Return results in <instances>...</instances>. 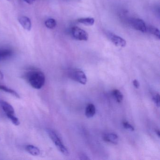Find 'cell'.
I'll use <instances>...</instances> for the list:
<instances>
[{
	"label": "cell",
	"instance_id": "1",
	"mask_svg": "<svg viewBox=\"0 0 160 160\" xmlns=\"http://www.w3.org/2000/svg\"><path fill=\"white\" fill-rule=\"evenodd\" d=\"M25 78L31 87L36 89L42 88L45 83V76L42 71L31 70L25 75Z\"/></svg>",
	"mask_w": 160,
	"mask_h": 160
},
{
	"label": "cell",
	"instance_id": "8",
	"mask_svg": "<svg viewBox=\"0 0 160 160\" xmlns=\"http://www.w3.org/2000/svg\"><path fill=\"white\" fill-rule=\"evenodd\" d=\"M103 139L105 142L111 143V144H118V137L116 134L114 133H106L103 135Z\"/></svg>",
	"mask_w": 160,
	"mask_h": 160
},
{
	"label": "cell",
	"instance_id": "4",
	"mask_svg": "<svg viewBox=\"0 0 160 160\" xmlns=\"http://www.w3.org/2000/svg\"><path fill=\"white\" fill-rule=\"evenodd\" d=\"M73 37L80 41H87L88 39V34L84 30L77 27H74L72 29Z\"/></svg>",
	"mask_w": 160,
	"mask_h": 160
},
{
	"label": "cell",
	"instance_id": "21",
	"mask_svg": "<svg viewBox=\"0 0 160 160\" xmlns=\"http://www.w3.org/2000/svg\"><path fill=\"white\" fill-rule=\"evenodd\" d=\"M23 1L29 4H33L35 1V0H23Z\"/></svg>",
	"mask_w": 160,
	"mask_h": 160
},
{
	"label": "cell",
	"instance_id": "18",
	"mask_svg": "<svg viewBox=\"0 0 160 160\" xmlns=\"http://www.w3.org/2000/svg\"><path fill=\"white\" fill-rule=\"evenodd\" d=\"M152 100H153L156 106L158 107V108L160 107V99L159 94L156 93V94L153 95V96H152Z\"/></svg>",
	"mask_w": 160,
	"mask_h": 160
},
{
	"label": "cell",
	"instance_id": "17",
	"mask_svg": "<svg viewBox=\"0 0 160 160\" xmlns=\"http://www.w3.org/2000/svg\"><path fill=\"white\" fill-rule=\"evenodd\" d=\"M45 25L48 28L52 29L56 28L57 26V22L55 19L53 18H49L45 21Z\"/></svg>",
	"mask_w": 160,
	"mask_h": 160
},
{
	"label": "cell",
	"instance_id": "24",
	"mask_svg": "<svg viewBox=\"0 0 160 160\" xmlns=\"http://www.w3.org/2000/svg\"><path fill=\"white\" fill-rule=\"evenodd\" d=\"M8 1H9V0H8Z\"/></svg>",
	"mask_w": 160,
	"mask_h": 160
},
{
	"label": "cell",
	"instance_id": "3",
	"mask_svg": "<svg viewBox=\"0 0 160 160\" xmlns=\"http://www.w3.org/2000/svg\"><path fill=\"white\" fill-rule=\"evenodd\" d=\"M47 132L51 140L53 141V143L55 144L58 149L61 152L62 154L66 156H68L69 155V152L67 149L66 147L64 146L63 143H62L61 139L60 138L57 133L51 129H48Z\"/></svg>",
	"mask_w": 160,
	"mask_h": 160
},
{
	"label": "cell",
	"instance_id": "6",
	"mask_svg": "<svg viewBox=\"0 0 160 160\" xmlns=\"http://www.w3.org/2000/svg\"><path fill=\"white\" fill-rule=\"evenodd\" d=\"M132 27L136 30L142 32H147V27L144 21L139 18H133L130 21Z\"/></svg>",
	"mask_w": 160,
	"mask_h": 160
},
{
	"label": "cell",
	"instance_id": "19",
	"mask_svg": "<svg viewBox=\"0 0 160 160\" xmlns=\"http://www.w3.org/2000/svg\"><path fill=\"white\" fill-rule=\"evenodd\" d=\"M122 125L125 129L130 130L131 131H133L134 130V128L132 124L129 123L128 122L124 121L122 122Z\"/></svg>",
	"mask_w": 160,
	"mask_h": 160
},
{
	"label": "cell",
	"instance_id": "9",
	"mask_svg": "<svg viewBox=\"0 0 160 160\" xmlns=\"http://www.w3.org/2000/svg\"><path fill=\"white\" fill-rule=\"evenodd\" d=\"M18 21L25 30L28 31L31 30L32 22L29 18L26 16H21L18 18Z\"/></svg>",
	"mask_w": 160,
	"mask_h": 160
},
{
	"label": "cell",
	"instance_id": "15",
	"mask_svg": "<svg viewBox=\"0 0 160 160\" xmlns=\"http://www.w3.org/2000/svg\"><path fill=\"white\" fill-rule=\"evenodd\" d=\"M0 90L5 92H7V93H10V94L15 96L17 98H20V95L15 91L13 90L12 89L10 88H7V87H5V86H3V85H0Z\"/></svg>",
	"mask_w": 160,
	"mask_h": 160
},
{
	"label": "cell",
	"instance_id": "20",
	"mask_svg": "<svg viewBox=\"0 0 160 160\" xmlns=\"http://www.w3.org/2000/svg\"><path fill=\"white\" fill-rule=\"evenodd\" d=\"M133 85L134 86L135 88L137 89H138L139 88V86H140L139 82L136 79H135L133 81Z\"/></svg>",
	"mask_w": 160,
	"mask_h": 160
},
{
	"label": "cell",
	"instance_id": "2",
	"mask_svg": "<svg viewBox=\"0 0 160 160\" xmlns=\"http://www.w3.org/2000/svg\"><path fill=\"white\" fill-rule=\"evenodd\" d=\"M0 105L6 114L8 118L12 121L15 125L18 126L20 124V122L18 118L15 116V110L13 107L10 104L5 101H0Z\"/></svg>",
	"mask_w": 160,
	"mask_h": 160
},
{
	"label": "cell",
	"instance_id": "13",
	"mask_svg": "<svg viewBox=\"0 0 160 160\" xmlns=\"http://www.w3.org/2000/svg\"><path fill=\"white\" fill-rule=\"evenodd\" d=\"M77 21L80 24L88 26H92L94 23V18H79L78 19Z\"/></svg>",
	"mask_w": 160,
	"mask_h": 160
},
{
	"label": "cell",
	"instance_id": "12",
	"mask_svg": "<svg viewBox=\"0 0 160 160\" xmlns=\"http://www.w3.org/2000/svg\"><path fill=\"white\" fill-rule=\"evenodd\" d=\"M26 150L30 154L33 156H38L41 153L40 149L33 145H28L26 146Z\"/></svg>",
	"mask_w": 160,
	"mask_h": 160
},
{
	"label": "cell",
	"instance_id": "23",
	"mask_svg": "<svg viewBox=\"0 0 160 160\" xmlns=\"http://www.w3.org/2000/svg\"><path fill=\"white\" fill-rule=\"evenodd\" d=\"M3 77H4V76H3V73H2L1 71H0V78H1L2 79H3Z\"/></svg>",
	"mask_w": 160,
	"mask_h": 160
},
{
	"label": "cell",
	"instance_id": "10",
	"mask_svg": "<svg viewBox=\"0 0 160 160\" xmlns=\"http://www.w3.org/2000/svg\"><path fill=\"white\" fill-rule=\"evenodd\" d=\"M96 113V108L94 105L92 104H89L85 110V115L88 118H92Z\"/></svg>",
	"mask_w": 160,
	"mask_h": 160
},
{
	"label": "cell",
	"instance_id": "14",
	"mask_svg": "<svg viewBox=\"0 0 160 160\" xmlns=\"http://www.w3.org/2000/svg\"><path fill=\"white\" fill-rule=\"evenodd\" d=\"M147 32H148L150 34H152L158 39H160V31L159 30L155 27L153 26L147 27Z\"/></svg>",
	"mask_w": 160,
	"mask_h": 160
},
{
	"label": "cell",
	"instance_id": "7",
	"mask_svg": "<svg viewBox=\"0 0 160 160\" xmlns=\"http://www.w3.org/2000/svg\"><path fill=\"white\" fill-rule=\"evenodd\" d=\"M108 38L110 41L116 46L120 47H124L126 45V42L122 39V37L113 34V33L109 32L108 34Z\"/></svg>",
	"mask_w": 160,
	"mask_h": 160
},
{
	"label": "cell",
	"instance_id": "22",
	"mask_svg": "<svg viewBox=\"0 0 160 160\" xmlns=\"http://www.w3.org/2000/svg\"><path fill=\"white\" fill-rule=\"evenodd\" d=\"M155 133H156V134L158 135V136L160 137V131H159V130H157V129H156V130H155Z\"/></svg>",
	"mask_w": 160,
	"mask_h": 160
},
{
	"label": "cell",
	"instance_id": "16",
	"mask_svg": "<svg viewBox=\"0 0 160 160\" xmlns=\"http://www.w3.org/2000/svg\"><path fill=\"white\" fill-rule=\"evenodd\" d=\"M112 94L118 102H121L123 100V95L118 90L115 89L113 90Z\"/></svg>",
	"mask_w": 160,
	"mask_h": 160
},
{
	"label": "cell",
	"instance_id": "5",
	"mask_svg": "<svg viewBox=\"0 0 160 160\" xmlns=\"http://www.w3.org/2000/svg\"><path fill=\"white\" fill-rule=\"evenodd\" d=\"M71 77L73 80L82 85L87 83V77L85 73L81 70H75L71 74Z\"/></svg>",
	"mask_w": 160,
	"mask_h": 160
},
{
	"label": "cell",
	"instance_id": "11",
	"mask_svg": "<svg viewBox=\"0 0 160 160\" xmlns=\"http://www.w3.org/2000/svg\"><path fill=\"white\" fill-rule=\"evenodd\" d=\"M12 54L13 51L11 49H0V61L9 58Z\"/></svg>",
	"mask_w": 160,
	"mask_h": 160
}]
</instances>
